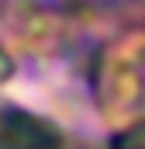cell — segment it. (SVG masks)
<instances>
[{
	"instance_id": "1",
	"label": "cell",
	"mask_w": 145,
	"mask_h": 149,
	"mask_svg": "<svg viewBox=\"0 0 145 149\" xmlns=\"http://www.w3.org/2000/svg\"><path fill=\"white\" fill-rule=\"evenodd\" d=\"M0 149H62L59 132L28 111L3 108L0 111Z\"/></svg>"
},
{
	"instance_id": "3",
	"label": "cell",
	"mask_w": 145,
	"mask_h": 149,
	"mask_svg": "<svg viewBox=\"0 0 145 149\" xmlns=\"http://www.w3.org/2000/svg\"><path fill=\"white\" fill-rule=\"evenodd\" d=\"M10 70H14V63H10V56L0 49V80H7V76H10Z\"/></svg>"
},
{
	"instance_id": "2",
	"label": "cell",
	"mask_w": 145,
	"mask_h": 149,
	"mask_svg": "<svg viewBox=\"0 0 145 149\" xmlns=\"http://www.w3.org/2000/svg\"><path fill=\"white\" fill-rule=\"evenodd\" d=\"M107 149H145V118L142 121H131L128 128H121Z\"/></svg>"
}]
</instances>
